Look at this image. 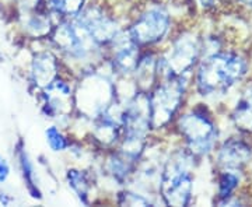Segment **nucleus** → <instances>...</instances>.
<instances>
[{
	"instance_id": "f257e3e1",
	"label": "nucleus",
	"mask_w": 252,
	"mask_h": 207,
	"mask_svg": "<svg viewBox=\"0 0 252 207\" xmlns=\"http://www.w3.org/2000/svg\"><path fill=\"white\" fill-rule=\"evenodd\" d=\"M247 70V60L240 55L231 52L210 54L199 63L195 87L205 98H219L243 80Z\"/></svg>"
},
{
	"instance_id": "f03ea898",
	"label": "nucleus",
	"mask_w": 252,
	"mask_h": 207,
	"mask_svg": "<svg viewBox=\"0 0 252 207\" xmlns=\"http://www.w3.org/2000/svg\"><path fill=\"white\" fill-rule=\"evenodd\" d=\"M193 158L188 148H180L170 154L160 174L158 192L167 206H188L193 192Z\"/></svg>"
},
{
	"instance_id": "7ed1b4c3",
	"label": "nucleus",
	"mask_w": 252,
	"mask_h": 207,
	"mask_svg": "<svg viewBox=\"0 0 252 207\" xmlns=\"http://www.w3.org/2000/svg\"><path fill=\"white\" fill-rule=\"evenodd\" d=\"M117 99L115 83L99 70L84 73L74 89L76 109L91 120L104 114Z\"/></svg>"
},
{
	"instance_id": "20e7f679",
	"label": "nucleus",
	"mask_w": 252,
	"mask_h": 207,
	"mask_svg": "<svg viewBox=\"0 0 252 207\" xmlns=\"http://www.w3.org/2000/svg\"><path fill=\"white\" fill-rule=\"evenodd\" d=\"M187 76L161 79L149 92L152 126L156 130L168 126L180 112L187 94Z\"/></svg>"
},
{
	"instance_id": "39448f33",
	"label": "nucleus",
	"mask_w": 252,
	"mask_h": 207,
	"mask_svg": "<svg viewBox=\"0 0 252 207\" xmlns=\"http://www.w3.org/2000/svg\"><path fill=\"white\" fill-rule=\"evenodd\" d=\"M177 130L185 142V147L195 157L213 151L217 142V129L203 111L190 109L177 118Z\"/></svg>"
},
{
	"instance_id": "423d86ee",
	"label": "nucleus",
	"mask_w": 252,
	"mask_h": 207,
	"mask_svg": "<svg viewBox=\"0 0 252 207\" xmlns=\"http://www.w3.org/2000/svg\"><path fill=\"white\" fill-rule=\"evenodd\" d=\"M202 45L196 35L184 32L174 38L170 49L158 58L160 79L187 76L198 63Z\"/></svg>"
},
{
	"instance_id": "0eeeda50",
	"label": "nucleus",
	"mask_w": 252,
	"mask_h": 207,
	"mask_svg": "<svg viewBox=\"0 0 252 207\" xmlns=\"http://www.w3.org/2000/svg\"><path fill=\"white\" fill-rule=\"evenodd\" d=\"M52 42L58 51L74 62L89 60L102 49L74 18L63 20L54 28Z\"/></svg>"
},
{
	"instance_id": "6e6552de",
	"label": "nucleus",
	"mask_w": 252,
	"mask_h": 207,
	"mask_svg": "<svg viewBox=\"0 0 252 207\" xmlns=\"http://www.w3.org/2000/svg\"><path fill=\"white\" fill-rule=\"evenodd\" d=\"M172 20L170 11L162 6H152L142 11L126 30L130 39L140 46L160 44L171 31Z\"/></svg>"
},
{
	"instance_id": "1a4fd4ad",
	"label": "nucleus",
	"mask_w": 252,
	"mask_h": 207,
	"mask_svg": "<svg viewBox=\"0 0 252 207\" xmlns=\"http://www.w3.org/2000/svg\"><path fill=\"white\" fill-rule=\"evenodd\" d=\"M74 20L90 34L91 38L101 48L112 45V42L121 32L115 17H112L107 10L97 4L86 6Z\"/></svg>"
},
{
	"instance_id": "9d476101",
	"label": "nucleus",
	"mask_w": 252,
	"mask_h": 207,
	"mask_svg": "<svg viewBox=\"0 0 252 207\" xmlns=\"http://www.w3.org/2000/svg\"><path fill=\"white\" fill-rule=\"evenodd\" d=\"M42 112L51 119L70 118L76 109L74 89L69 81L58 77L42 90Z\"/></svg>"
},
{
	"instance_id": "9b49d317",
	"label": "nucleus",
	"mask_w": 252,
	"mask_h": 207,
	"mask_svg": "<svg viewBox=\"0 0 252 207\" xmlns=\"http://www.w3.org/2000/svg\"><path fill=\"white\" fill-rule=\"evenodd\" d=\"M59 77V63L52 52H39L31 63V80L38 89H45Z\"/></svg>"
},
{
	"instance_id": "f8f14e48",
	"label": "nucleus",
	"mask_w": 252,
	"mask_h": 207,
	"mask_svg": "<svg viewBox=\"0 0 252 207\" xmlns=\"http://www.w3.org/2000/svg\"><path fill=\"white\" fill-rule=\"evenodd\" d=\"M250 158H251V148L244 142L237 139L225 142L217 153L219 165L224 170H231V171L240 170L244 164L250 161Z\"/></svg>"
},
{
	"instance_id": "ddd939ff",
	"label": "nucleus",
	"mask_w": 252,
	"mask_h": 207,
	"mask_svg": "<svg viewBox=\"0 0 252 207\" xmlns=\"http://www.w3.org/2000/svg\"><path fill=\"white\" fill-rule=\"evenodd\" d=\"M133 76H135L136 90L150 92L157 84V79L160 77L158 58L153 52H146L140 55V59L136 64Z\"/></svg>"
},
{
	"instance_id": "4468645a",
	"label": "nucleus",
	"mask_w": 252,
	"mask_h": 207,
	"mask_svg": "<svg viewBox=\"0 0 252 207\" xmlns=\"http://www.w3.org/2000/svg\"><path fill=\"white\" fill-rule=\"evenodd\" d=\"M136 164L137 162L130 160L129 157H126L125 154H122L119 150H117L115 153H112L107 158L104 168L112 179L117 180L119 185H122L133 174Z\"/></svg>"
},
{
	"instance_id": "2eb2a0df",
	"label": "nucleus",
	"mask_w": 252,
	"mask_h": 207,
	"mask_svg": "<svg viewBox=\"0 0 252 207\" xmlns=\"http://www.w3.org/2000/svg\"><path fill=\"white\" fill-rule=\"evenodd\" d=\"M69 188L76 193L83 205H90V192L93 188L89 172L79 168H70L66 174Z\"/></svg>"
},
{
	"instance_id": "dca6fc26",
	"label": "nucleus",
	"mask_w": 252,
	"mask_h": 207,
	"mask_svg": "<svg viewBox=\"0 0 252 207\" xmlns=\"http://www.w3.org/2000/svg\"><path fill=\"white\" fill-rule=\"evenodd\" d=\"M233 120L238 129L244 132H252V87L238 99L233 112Z\"/></svg>"
},
{
	"instance_id": "f3484780",
	"label": "nucleus",
	"mask_w": 252,
	"mask_h": 207,
	"mask_svg": "<svg viewBox=\"0 0 252 207\" xmlns=\"http://www.w3.org/2000/svg\"><path fill=\"white\" fill-rule=\"evenodd\" d=\"M18 161H20V167H21V172H23V177L24 180L27 182V189L31 193V196L34 199H41L42 198V193L38 188L35 182V172H34V167H32V162L28 157L27 151L24 150L23 146H18L17 150Z\"/></svg>"
},
{
	"instance_id": "a211bd4d",
	"label": "nucleus",
	"mask_w": 252,
	"mask_h": 207,
	"mask_svg": "<svg viewBox=\"0 0 252 207\" xmlns=\"http://www.w3.org/2000/svg\"><path fill=\"white\" fill-rule=\"evenodd\" d=\"M87 0H49V9L63 20L79 16L86 7Z\"/></svg>"
},
{
	"instance_id": "6ab92c4d",
	"label": "nucleus",
	"mask_w": 252,
	"mask_h": 207,
	"mask_svg": "<svg viewBox=\"0 0 252 207\" xmlns=\"http://www.w3.org/2000/svg\"><path fill=\"white\" fill-rule=\"evenodd\" d=\"M235 172L237 171L224 170L219 178V198L221 199V205H224L233 196V192L237 189L240 183V178Z\"/></svg>"
},
{
	"instance_id": "aec40b11",
	"label": "nucleus",
	"mask_w": 252,
	"mask_h": 207,
	"mask_svg": "<svg viewBox=\"0 0 252 207\" xmlns=\"http://www.w3.org/2000/svg\"><path fill=\"white\" fill-rule=\"evenodd\" d=\"M46 143L51 147V150L55 153H62L66 151L70 146L69 139L63 133L58 126H49L45 130Z\"/></svg>"
},
{
	"instance_id": "412c9836",
	"label": "nucleus",
	"mask_w": 252,
	"mask_h": 207,
	"mask_svg": "<svg viewBox=\"0 0 252 207\" xmlns=\"http://www.w3.org/2000/svg\"><path fill=\"white\" fill-rule=\"evenodd\" d=\"M26 27H27L28 32L32 34L34 36L48 35L52 31L51 21L44 14H36V16H32L31 18H28Z\"/></svg>"
},
{
	"instance_id": "4be33fe9",
	"label": "nucleus",
	"mask_w": 252,
	"mask_h": 207,
	"mask_svg": "<svg viewBox=\"0 0 252 207\" xmlns=\"http://www.w3.org/2000/svg\"><path fill=\"white\" fill-rule=\"evenodd\" d=\"M119 205L124 206H152L153 202L144 195L136 193L133 190H124L119 195Z\"/></svg>"
},
{
	"instance_id": "5701e85b",
	"label": "nucleus",
	"mask_w": 252,
	"mask_h": 207,
	"mask_svg": "<svg viewBox=\"0 0 252 207\" xmlns=\"http://www.w3.org/2000/svg\"><path fill=\"white\" fill-rule=\"evenodd\" d=\"M10 175V164L4 157L0 155V185L4 183Z\"/></svg>"
},
{
	"instance_id": "b1692460",
	"label": "nucleus",
	"mask_w": 252,
	"mask_h": 207,
	"mask_svg": "<svg viewBox=\"0 0 252 207\" xmlns=\"http://www.w3.org/2000/svg\"><path fill=\"white\" fill-rule=\"evenodd\" d=\"M199 6H202L203 9H210V7H213L215 6V3H216V0H198Z\"/></svg>"
},
{
	"instance_id": "393cba45",
	"label": "nucleus",
	"mask_w": 252,
	"mask_h": 207,
	"mask_svg": "<svg viewBox=\"0 0 252 207\" xmlns=\"http://www.w3.org/2000/svg\"><path fill=\"white\" fill-rule=\"evenodd\" d=\"M241 3H243L244 6H247V7L252 9V0H241Z\"/></svg>"
},
{
	"instance_id": "a878e982",
	"label": "nucleus",
	"mask_w": 252,
	"mask_h": 207,
	"mask_svg": "<svg viewBox=\"0 0 252 207\" xmlns=\"http://www.w3.org/2000/svg\"><path fill=\"white\" fill-rule=\"evenodd\" d=\"M31 1H34V3H35V1H38V0H26V3H31Z\"/></svg>"
}]
</instances>
